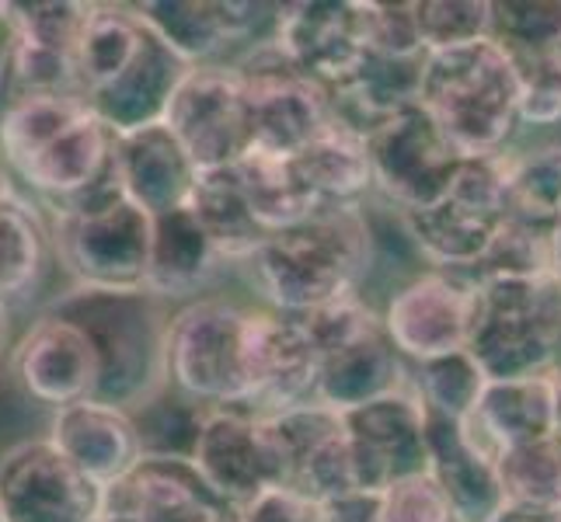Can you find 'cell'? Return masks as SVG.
Listing matches in <instances>:
<instances>
[{
  "mask_svg": "<svg viewBox=\"0 0 561 522\" xmlns=\"http://www.w3.org/2000/svg\"><path fill=\"white\" fill-rule=\"evenodd\" d=\"M374 262V234L363 206H324L311 220L268 234L251 255L248 276L279 314H314L359 297Z\"/></svg>",
  "mask_w": 561,
  "mask_h": 522,
  "instance_id": "obj_1",
  "label": "cell"
},
{
  "mask_svg": "<svg viewBox=\"0 0 561 522\" xmlns=\"http://www.w3.org/2000/svg\"><path fill=\"white\" fill-rule=\"evenodd\" d=\"M0 150L53 209L115 178V132L77 94H18L0 108Z\"/></svg>",
  "mask_w": 561,
  "mask_h": 522,
  "instance_id": "obj_2",
  "label": "cell"
},
{
  "mask_svg": "<svg viewBox=\"0 0 561 522\" xmlns=\"http://www.w3.org/2000/svg\"><path fill=\"white\" fill-rule=\"evenodd\" d=\"M46 314L77 324L99 356L94 401L137 415L168 391V300L150 289H84L56 297Z\"/></svg>",
  "mask_w": 561,
  "mask_h": 522,
  "instance_id": "obj_3",
  "label": "cell"
},
{
  "mask_svg": "<svg viewBox=\"0 0 561 522\" xmlns=\"http://www.w3.org/2000/svg\"><path fill=\"white\" fill-rule=\"evenodd\" d=\"M519 73L495 38L430 53L422 63L419 105L468 158H499L524 126Z\"/></svg>",
  "mask_w": 561,
  "mask_h": 522,
  "instance_id": "obj_4",
  "label": "cell"
},
{
  "mask_svg": "<svg viewBox=\"0 0 561 522\" xmlns=\"http://www.w3.org/2000/svg\"><path fill=\"white\" fill-rule=\"evenodd\" d=\"M153 217L119 185V174L56 209L53 247L73 286L147 289Z\"/></svg>",
  "mask_w": 561,
  "mask_h": 522,
  "instance_id": "obj_5",
  "label": "cell"
},
{
  "mask_svg": "<svg viewBox=\"0 0 561 522\" xmlns=\"http://www.w3.org/2000/svg\"><path fill=\"white\" fill-rule=\"evenodd\" d=\"M168 391L203 411L251 408V306L203 297L171 317Z\"/></svg>",
  "mask_w": 561,
  "mask_h": 522,
  "instance_id": "obj_6",
  "label": "cell"
},
{
  "mask_svg": "<svg viewBox=\"0 0 561 522\" xmlns=\"http://www.w3.org/2000/svg\"><path fill=\"white\" fill-rule=\"evenodd\" d=\"M304 321L321 352L318 404L324 408L345 415L409 386L412 362L387 338L383 317L359 297L328 303Z\"/></svg>",
  "mask_w": 561,
  "mask_h": 522,
  "instance_id": "obj_7",
  "label": "cell"
},
{
  "mask_svg": "<svg viewBox=\"0 0 561 522\" xmlns=\"http://www.w3.org/2000/svg\"><path fill=\"white\" fill-rule=\"evenodd\" d=\"M468 352L489 380L551 376L561 352L558 276L481 282V314Z\"/></svg>",
  "mask_w": 561,
  "mask_h": 522,
  "instance_id": "obj_8",
  "label": "cell"
},
{
  "mask_svg": "<svg viewBox=\"0 0 561 522\" xmlns=\"http://www.w3.org/2000/svg\"><path fill=\"white\" fill-rule=\"evenodd\" d=\"M510 217V153H499V158H468L447 196L430 209L401 212V223L425 262L471 272Z\"/></svg>",
  "mask_w": 561,
  "mask_h": 522,
  "instance_id": "obj_9",
  "label": "cell"
},
{
  "mask_svg": "<svg viewBox=\"0 0 561 522\" xmlns=\"http://www.w3.org/2000/svg\"><path fill=\"white\" fill-rule=\"evenodd\" d=\"M366 140H370L374 188L391 199L398 212L436 206L468 164V153L422 105H409L383 119Z\"/></svg>",
  "mask_w": 561,
  "mask_h": 522,
  "instance_id": "obj_10",
  "label": "cell"
},
{
  "mask_svg": "<svg viewBox=\"0 0 561 522\" xmlns=\"http://www.w3.org/2000/svg\"><path fill=\"white\" fill-rule=\"evenodd\" d=\"M238 73L251 105V150L297 158L335 119L328 91L289 63L273 38L251 49Z\"/></svg>",
  "mask_w": 561,
  "mask_h": 522,
  "instance_id": "obj_11",
  "label": "cell"
},
{
  "mask_svg": "<svg viewBox=\"0 0 561 522\" xmlns=\"http://www.w3.org/2000/svg\"><path fill=\"white\" fill-rule=\"evenodd\" d=\"M481 314V282L457 268H433L387 303L383 332L409 362L468 352Z\"/></svg>",
  "mask_w": 561,
  "mask_h": 522,
  "instance_id": "obj_12",
  "label": "cell"
},
{
  "mask_svg": "<svg viewBox=\"0 0 561 522\" xmlns=\"http://www.w3.org/2000/svg\"><path fill=\"white\" fill-rule=\"evenodd\" d=\"M164 126L199 171L234 167L251 153V105L238 67H192L171 98Z\"/></svg>",
  "mask_w": 561,
  "mask_h": 522,
  "instance_id": "obj_13",
  "label": "cell"
},
{
  "mask_svg": "<svg viewBox=\"0 0 561 522\" xmlns=\"http://www.w3.org/2000/svg\"><path fill=\"white\" fill-rule=\"evenodd\" d=\"M192 463L234 512L265 491L286 488L283 456L268 418L251 408L206 411L192 446Z\"/></svg>",
  "mask_w": 561,
  "mask_h": 522,
  "instance_id": "obj_14",
  "label": "cell"
},
{
  "mask_svg": "<svg viewBox=\"0 0 561 522\" xmlns=\"http://www.w3.org/2000/svg\"><path fill=\"white\" fill-rule=\"evenodd\" d=\"M105 488L73 467L49 439L18 442L0 456L4 522H94Z\"/></svg>",
  "mask_w": 561,
  "mask_h": 522,
  "instance_id": "obj_15",
  "label": "cell"
},
{
  "mask_svg": "<svg viewBox=\"0 0 561 522\" xmlns=\"http://www.w3.org/2000/svg\"><path fill=\"white\" fill-rule=\"evenodd\" d=\"M273 43L304 77L332 98L353 81L370 53L366 38V4L353 0H300L276 8Z\"/></svg>",
  "mask_w": 561,
  "mask_h": 522,
  "instance_id": "obj_16",
  "label": "cell"
},
{
  "mask_svg": "<svg viewBox=\"0 0 561 522\" xmlns=\"http://www.w3.org/2000/svg\"><path fill=\"white\" fill-rule=\"evenodd\" d=\"M345 442H350L356 480L363 491L380 495L412 474L430 467L425 446V404L409 386L391 397H380L342 415Z\"/></svg>",
  "mask_w": 561,
  "mask_h": 522,
  "instance_id": "obj_17",
  "label": "cell"
},
{
  "mask_svg": "<svg viewBox=\"0 0 561 522\" xmlns=\"http://www.w3.org/2000/svg\"><path fill=\"white\" fill-rule=\"evenodd\" d=\"M492 38L519 73L524 126L561 123V0H499Z\"/></svg>",
  "mask_w": 561,
  "mask_h": 522,
  "instance_id": "obj_18",
  "label": "cell"
},
{
  "mask_svg": "<svg viewBox=\"0 0 561 522\" xmlns=\"http://www.w3.org/2000/svg\"><path fill=\"white\" fill-rule=\"evenodd\" d=\"M102 515L123 522H238V512L206 485L192 456L147 453L105 488Z\"/></svg>",
  "mask_w": 561,
  "mask_h": 522,
  "instance_id": "obj_19",
  "label": "cell"
},
{
  "mask_svg": "<svg viewBox=\"0 0 561 522\" xmlns=\"http://www.w3.org/2000/svg\"><path fill=\"white\" fill-rule=\"evenodd\" d=\"M321 352L297 314L251 306V411L279 415L318 401Z\"/></svg>",
  "mask_w": 561,
  "mask_h": 522,
  "instance_id": "obj_20",
  "label": "cell"
},
{
  "mask_svg": "<svg viewBox=\"0 0 561 522\" xmlns=\"http://www.w3.org/2000/svg\"><path fill=\"white\" fill-rule=\"evenodd\" d=\"M11 376L28 397L49 408L91 401L99 391V356L77 324L43 314L14 345Z\"/></svg>",
  "mask_w": 561,
  "mask_h": 522,
  "instance_id": "obj_21",
  "label": "cell"
},
{
  "mask_svg": "<svg viewBox=\"0 0 561 522\" xmlns=\"http://www.w3.org/2000/svg\"><path fill=\"white\" fill-rule=\"evenodd\" d=\"M49 442L102 488L123 480L147 456L137 418L94 397L56 411Z\"/></svg>",
  "mask_w": 561,
  "mask_h": 522,
  "instance_id": "obj_22",
  "label": "cell"
},
{
  "mask_svg": "<svg viewBox=\"0 0 561 522\" xmlns=\"http://www.w3.org/2000/svg\"><path fill=\"white\" fill-rule=\"evenodd\" d=\"M140 18V14H137ZM192 67L171 49L164 38L147 28L144 46L133 56V63L115 77L102 91H94L88 98V108L99 119L123 137V132H137L147 126H161L168 119L171 98H175L179 84Z\"/></svg>",
  "mask_w": 561,
  "mask_h": 522,
  "instance_id": "obj_23",
  "label": "cell"
},
{
  "mask_svg": "<svg viewBox=\"0 0 561 522\" xmlns=\"http://www.w3.org/2000/svg\"><path fill=\"white\" fill-rule=\"evenodd\" d=\"M425 446L433 480L447 495L457 522H492L506 506L499 463L471 439L468 425L425 411Z\"/></svg>",
  "mask_w": 561,
  "mask_h": 522,
  "instance_id": "obj_24",
  "label": "cell"
},
{
  "mask_svg": "<svg viewBox=\"0 0 561 522\" xmlns=\"http://www.w3.org/2000/svg\"><path fill=\"white\" fill-rule=\"evenodd\" d=\"M115 174L126 199L150 217L188 206L199 182V167L164 123L115 137Z\"/></svg>",
  "mask_w": 561,
  "mask_h": 522,
  "instance_id": "obj_25",
  "label": "cell"
},
{
  "mask_svg": "<svg viewBox=\"0 0 561 522\" xmlns=\"http://www.w3.org/2000/svg\"><path fill=\"white\" fill-rule=\"evenodd\" d=\"M147 28L158 32L188 67L217 63V56L255 32L262 4L238 0H147L133 4Z\"/></svg>",
  "mask_w": 561,
  "mask_h": 522,
  "instance_id": "obj_26",
  "label": "cell"
},
{
  "mask_svg": "<svg viewBox=\"0 0 561 522\" xmlns=\"http://www.w3.org/2000/svg\"><path fill=\"white\" fill-rule=\"evenodd\" d=\"M471 439L495 460L524 442L554 436V383L551 376L489 380L478 411L463 421Z\"/></svg>",
  "mask_w": 561,
  "mask_h": 522,
  "instance_id": "obj_27",
  "label": "cell"
},
{
  "mask_svg": "<svg viewBox=\"0 0 561 522\" xmlns=\"http://www.w3.org/2000/svg\"><path fill=\"white\" fill-rule=\"evenodd\" d=\"M227 262L213 247L192 209H171L153 217V241H150V272L147 289L164 297L168 303L179 297L199 293L203 286L217 279Z\"/></svg>",
  "mask_w": 561,
  "mask_h": 522,
  "instance_id": "obj_28",
  "label": "cell"
},
{
  "mask_svg": "<svg viewBox=\"0 0 561 522\" xmlns=\"http://www.w3.org/2000/svg\"><path fill=\"white\" fill-rule=\"evenodd\" d=\"M188 209L227 265H248L251 255H255L268 237L248 206L238 164L217 167V171H199V182L188 199Z\"/></svg>",
  "mask_w": 561,
  "mask_h": 522,
  "instance_id": "obj_29",
  "label": "cell"
},
{
  "mask_svg": "<svg viewBox=\"0 0 561 522\" xmlns=\"http://www.w3.org/2000/svg\"><path fill=\"white\" fill-rule=\"evenodd\" d=\"M297 164L324 206H359V199L374 188L370 140L339 115L297 153Z\"/></svg>",
  "mask_w": 561,
  "mask_h": 522,
  "instance_id": "obj_30",
  "label": "cell"
},
{
  "mask_svg": "<svg viewBox=\"0 0 561 522\" xmlns=\"http://www.w3.org/2000/svg\"><path fill=\"white\" fill-rule=\"evenodd\" d=\"M238 174L244 185L248 206L255 212L265 234L297 227L311 220L318 209H324L314 185L307 182L297 158H283V153L251 150L238 161Z\"/></svg>",
  "mask_w": 561,
  "mask_h": 522,
  "instance_id": "obj_31",
  "label": "cell"
},
{
  "mask_svg": "<svg viewBox=\"0 0 561 522\" xmlns=\"http://www.w3.org/2000/svg\"><path fill=\"white\" fill-rule=\"evenodd\" d=\"M144 32L147 25L133 8L94 4L84 38L77 46V88H81L84 102L94 91L108 88L133 63V56L144 46Z\"/></svg>",
  "mask_w": 561,
  "mask_h": 522,
  "instance_id": "obj_32",
  "label": "cell"
},
{
  "mask_svg": "<svg viewBox=\"0 0 561 522\" xmlns=\"http://www.w3.org/2000/svg\"><path fill=\"white\" fill-rule=\"evenodd\" d=\"M49 230L38 220V212L11 199L0 206V303L25 297L38 282L49 255Z\"/></svg>",
  "mask_w": 561,
  "mask_h": 522,
  "instance_id": "obj_33",
  "label": "cell"
},
{
  "mask_svg": "<svg viewBox=\"0 0 561 522\" xmlns=\"http://www.w3.org/2000/svg\"><path fill=\"white\" fill-rule=\"evenodd\" d=\"M94 14V4L84 0H8L0 4V18L8 22L11 38L35 49L77 60L84 28Z\"/></svg>",
  "mask_w": 561,
  "mask_h": 522,
  "instance_id": "obj_34",
  "label": "cell"
},
{
  "mask_svg": "<svg viewBox=\"0 0 561 522\" xmlns=\"http://www.w3.org/2000/svg\"><path fill=\"white\" fill-rule=\"evenodd\" d=\"M412 386L422 397L425 411L468 421L478 411L489 376L471 352H454L430 362H412Z\"/></svg>",
  "mask_w": 561,
  "mask_h": 522,
  "instance_id": "obj_35",
  "label": "cell"
},
{
  "mask_svg": "<svg viewBox=\"0 0 561 522\" xmlns=\"http://www.w3.org/2000/svg\"><path fill=\"white\" fill-rule=\"evenodd\" d=\"M471 276L478 282L554 276V227L510 217L485 251V258L471 268Z\"/></svg>",
  "mask_w": 561,
  "mask_h": 522,
  "instance_id": "obj_36",
  "label": "cell"
},
{
  "mask_svg": "<svg viewBox=\"0 0 561 522\" xmlns=\"http://www.w3.org/2000/svg\"><path fill=\"white\" fill-rule=\"evenodd\" d=\"M506 501L519 506H561V439L548 436L506 450L499 460Z\"/></svg>",
  "mask_w": 561,
  "mask_h": 522,
  "instance_id": "obj_37",
  "label": "cell"
},
{
  "mask_svg": "<svg viewBox=\"0 0 561 522\" xmlns=\"http://www.w3.org/2000/svg\"><path fill=\"white\" fill-rule=\"evenodd\" d=\"M510 202L513 217L554 227L561 212V143L510 158Z\"/></svg>",
  "mask_w": 561,
  "mask_h": 522,
  "instance_id": "obj_38",
  "label": "cell"
},
{
  "mask_svg": "<svg viewBox=\"0 0 561 522\" xmlns=\"http://www.w3.org/2000/svg\"><path fill=\"white\" fill-rule=\"evenodd\" d=\"M415 22L425 53H443L492 38L489 0H415Z\"/></svg>",
  "mask_w": 561,
  "mask_h": 522,
  "instance_id": "obj_39",
  "label": "cell"
},
{
  "mask_svg": "<svg viewBox=\"0 0 561 522\" xmlns=\"http://www.w3.org/2000/svg\"><path fill=\"white\" fill-rule=\"evenodd\" d=\"M377 522H457L454 509L433 474H412L394 480L380 491V519Z\"/></svg>",
  "mask_w": 561,
  "mask_h": 522,
  "instance_id": "obj_40",
  "label": "cell"
},
{
  "mask_svg": "<svg viewBox=\"0 0 561 522\" xmlns=\"http://www.w3.org/2000/svg\"><path fill=\"white\" fill-rule=\"evenodd\" d=\"M366 38H370V53L391 56V60L430 56L419 35L415 4H366Z\"/></svg>",
  "mask_w": 561,
  "mask_h": 522,
  "instance_id": "obj_41",
  "label": "cell"
},
{
  "mask_svg": "<svg viewBox=\"0 0 561 522\" xmlns=\"http://www.w3.org/2000/svg\"><path fill=\"white\" fill-rule=\"evenodd\" d=\"M238 522H332V512H328L324 501L304 491L273 488L244 506L238 512Z\"/></svg>",
  "mask_w": 561,
  "mask_h": 522,
  "instance_id": "obj_42",
  "label": "cell"
},
{
  "mask_svg": "<svg viewBox=\"0 0 561 522\" xmlns=\"http://www.w3.org/2000/svg\"><path fill=\"white\" fill-rule=\"evenodd\" d=\"M492 522H561V506H519V501H506Z\"/></svg>",
  "mask_w": 561,
  "mask_h": 522,
  "instance_id": "obj_43",
  "label": "cell"
},
{
  "mask_svg": "<svg viewBox=\"0 0 561 522\" xmlns=\"http://www.w3.org/2000/svg\"><path fill=\"white\" fill-rule=\"evenodd\" d=\"M11 199H18L14 196V171H11V164L4 158V150H0V206L11 202Z\"/></svg>",
  "mask_w": 561,
  "mask_h": 522,
  "instance_id": "obj_44",
  "label": "cell"
},
{
  "mask_svg": "<svg viewBox=\"0 0 561 522\" xmlns=\"http://www.w3.org/2000/svg\"><path fill=\"white\" fill-rule=\"evenodd\" d=\"M551 383H554V436L561 439V370L551 373Z\"/></svg>",
  "mask_w": 561,
  "mask_h": 522,
  "instance_id": "obj_45",
  "label": "cell"
},
{
  "mask_svg": "<svg viewBox=\"0 0 561 522\" xmlns=\"http://www.w3.org/2000/svg\"><path fill=\"white\" fill-rule=\"evenodd\" d=\"M554 276L561 282V212H558V220H554Z\"/></svg>",
  "mask_w": 561,
  "mask_h": 522,
  "instance_id": "obj_46",
  "label": "cell"
},
{
  "mask_svg": "<svg viewBox=\"0 0 561 522\" xmlns=\"http://www.w3.org/2000/svg\"><path fill=\"white\" fill-rule=\"evenodd\" d=\"M4 338H8V306L0 303V348H4Z\"/></svg>",
  "mask_w": 561,
  "mask_h": 522,
  "instance_id": "obj_47",
  "label": "cell"
},
{
  "mask_svg": "<svg viewBox=\"0 0 561 522\" xmlns=\"http://www.w3.org/2000/svg\"><path fill=\"white\" fill-rule=\"evenodd\" d=\"M94 522H123V519H112V515H99V519H94Z\"/></svg>",
  "mask_w": 561,
  "mask_h": 522,
  "instance_id": "obj_48",
  "label": "cell"
},
{
  "mask_svg": "<svg viewBox=\"0 0 561 522\" xmlns=\"http://www.w3.org/2000/svg\"><path fill=\"white\" fill-rule=\"evenodd\" d=\"M558 370H561V352H558Z\"/></svg>",
  "mask_w": 561,
  "mask_h": 522,
  "instance_id": "obj_49",
  "label": "cell"
},
{
  "mask_svg": "<svg viewBox=\"0 0 561 522\" xmlns=\"http://www.w3.org/2000/svg\"><path fill=\"white\" fill-rule=\"evenodd\" d=\"M0 522H4V515H0Z\"/></svg>",
  "mask_w": 561,
  "mask_h": 522,
  "instance_id": "obj_50",
  "label": "cell"
}]
</instances>
